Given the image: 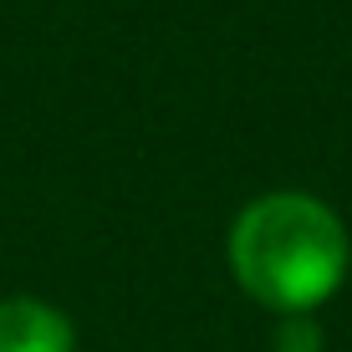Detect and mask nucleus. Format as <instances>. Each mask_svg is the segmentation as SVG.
I'll return each instance as SVG.
<instances>
[{
	"instance_id": "f257e3e1",
	"label": "nucleus",
	"mask_w": 352,
	"mask_h": 352,
	"mask_svg": "<svg viewBox=\"0 0 352 352\" xmlns=\"http://www.w3.org/2000/svg\"><path fill=\"white\" fill-rule=\"evenodd\" d=\"M235 286L271 317L322 311L352 271L347 220L311 189H265L235 210L225 235Z\"/></svg>"
},
{
	"instance_id": "f03ea898",
	"label": "nucleus",
	"mask_w": 352,
	"mask_h": 352,
	"mask_svg": "<svg viewBox=\"0 0 352 352\" xmlns=\"http://www.w3.org/2000/svg\"><path fill=\"white\" fill-rule=\"evenodd\" d=\"M0 352H77V322L46 296L10 291L0 296Z\"/></svg>"
},
{
	"instance_id": "7ed1b4c3",
	"label": "nucleus",
	"mask_w": 352,
	"mask_h": 352,
	"mask_svg": "<svg viewBox=\"0 0 352 352\" xmlns=\"http://www.w3.org/2000/svg\"><path fill=\"white\" fill-rule=\"evenodd\" d=\"M327 332L317 322V311H291V317H276L271 327V352H322Z\"/></svg>"
}]
</instances>
